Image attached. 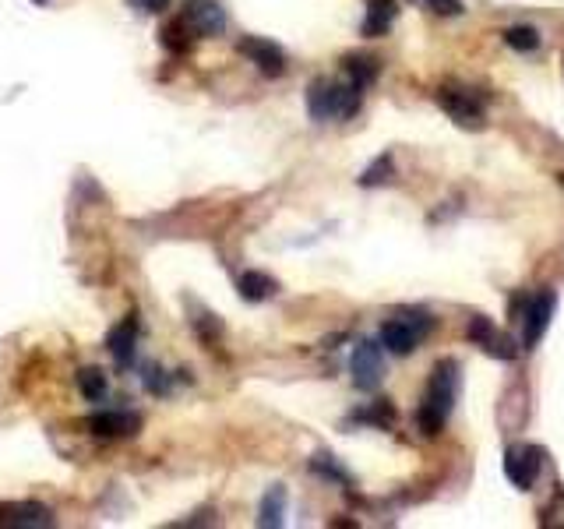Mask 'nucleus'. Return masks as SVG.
<instances>
[{"instance_id": "f257e3e1", "label": "nucleus", "mask_w": 564, "mask_h": 529, "mask_svg": "<svg viewBox=\"0 0 564 529\" xmlns=\"http://www.w3.org/2000/svg\"><path fill=\"white\" fill-rule=\"evenodd\" d=\"M455 399H459V364L455 360H441L434 367L431 381H427V395H423L420 410H416V427L427 438H434L445 427V420L452 417Z\"/></svg>"}, {"instance_id": "f03ea898", "label": "nucleus", "mask_w": 564, "mask_h": 529, "mask_svg": "<svg viewBox=\"0 0 564 529\" xmlns=\"http://www.w3.org/2000/svg\"><path fill=\"white\" fill-rule=\"evenodd\" d=\"M360 92L357 85H339L328 82V78H318L307 89V110H311L314 120H339V117H353L360 110Z\"/></svg>"}, {"instance_id": "7ed1b4c3", "label": "nucleus", "mask_w": 564, "mask_h": 529, "mask_svg": "<svg viewBox=\"0 0 564 529\" xmlns=\"http://www.w3.org/2000/svg\"><path fill=\"white\" fill-rule=\"evenodd\" d=\"M427 332H431V318L423 311L399 314V318L381 325V346H385L388 353H395V357H406V353H413L416 346H420V339L427 336Z\"/></svg>"}, {"instance_id": "20e7f679", "label": "nucleus", "mask_w": 564, "mask_h": 529, "mask_svg": "<svg viewBox=\"0 0 564 529\" xmlns=\"http://www.w3.org/2000/svg\"><path fill=\"white\" fill-rule=\"evenodd\" d=\"M554 311H557V297L550 290L536 293V297H526V307H522V314H519L522 346H526V350H536V346H540V339L547 336Z\"/></svg>"}, {"instance_id": "39448f33", "label": "nucleus", "mask_w": 564, "mask_h": 529, "mask_svg": "<svg viewBox=\"0 0 564 529\" xmlns=\"http://www.w3.org/2000/svg\"><path fill=\"white\" fill-rule=\"evenodd\" d=\"M349 371H353V385L360 392H374L385 378V357H381V346L374 339H360L353 360H349Z\"/></svg>"}, {"instance_id": "423d86ee", "label": "nucleus", "mask_w": 564, "mask_h": 529, "mask_svg": "<svg viewBox=\"0 0 564 529\" xmlns=\"http://www.w3.org/2000/svg\"><path fill=\"white\" fill-rule=\"evenodd\" d=\"M540 470H543V448H536V445H512L505 452V477L512 480L515 487H522V491H529V487L536 484Z\"/></svg>"}, {"instance_id": "0eeeda50", "label": "nucleus", "mask_w": 564, "mask_h": 529, "mask_svg": "<svg viewBox=\"0 0 564 529\" xmlns=\"http://www.w3.org/2000/svg\"><path fill=\"white\" fill-rule=\"evenodd\" d=\"M438 106L455 120L459 127H473V131H483V103L473 96V92L462 89H441L438 92Z\"/></svg>"}, {"instance_id": "6e6552de", "label": "nucleus", "mask_w": 564, "mask_h": 529, "mask_svg": "<svg viewBox=\"0 0 564 529\" xmlns=\"http://www.w3.org/2000/svg\"><path fill=\"white\" fill-rule=\"evenodd\" d=\"M184 25L194 36H219L226 29V11L219 8L216 0H187Z\"/></svg>"}, {"instance_id": "1a4fd4ad", "label": "nucleus", "mask_w": 564, "mask_h": 529, "mask_svg": "<svg viewBox=\"0 0 564 529\" xmlns=\"http://www.w3.org/2000/svg\"><path fill=\"white\" fill-rule=\"evenodd\" d=\"M240 53H244L265 78H279L282 71H286V53L275 43H268V39H258V36L240 39Z\"/></svg>"}, {"instance_id": "9d476101", "label": "nucleus", "mask_w": 564, "mask_h": 529, "mask_svg": "<svg viewBox=\"0 0 564 529\" xmlns=\"http://www.w3.org/2000/svg\"><path fill=\"white\" fill-rule=\"evenodd\" d=\"M89 431L99 438H134L141 431V417L127 410H103L89 417Z\"/></svg>"}, {"instance_id": "9b49d317", "label": "nucleus", "mask_w": 564, "mask_h": 529, "mask_svg": "<svg viewBox=\"0 0 564 529\" xmlns=\"http://www.w3.org/2000/svg\"><path fill=\"white\" fill-rule=\"evenodd\" d=\"M395 18H399V4H395V0H371V8H367V18H364V25H360V32H364L367 39H378L392 29Z\"/></svg>"}, {"instance_id": "f8f14e48", "label": "nucleus", "mask_w": 564, "mask_h": 529, "mask_svg": "<svg viewBox=\"0 0 564 529\" xmlns=\"http://www.w3.org/2000/svg\"><path fill=\"white\" fill-rule=\"evenodd\" d=\"M134 343H138V321H124L120 328L110 332V353L117 364H131L134 360Z\"/></svg>"}, {"instance_id": "ddd939ff", "label": "nucleus", "mask_w": 564, "mask_h": 529, "mask_svg": "<svg viewBox=\"0 0 564 529\" xmlns=\"http://www.w3.org/2000/svg\"><path fill=\"white\" fill-rule=\"evenodd\" d=\"M240 297L251 300V304H261V300H268L275 293V279L265 276V272H244L237 283Z\"/></svg>"}, {"instance_id": "4468645a", "label": "nucleus", "mask_w": 564, "mask_h": 529, "mask_svg": "<svg viewBox=\"0 0 564 529\" xmlns=\"http://www.w3.org/2000/svg\"><path fill=\"white\" fill-rule=\"evenodd\" d=\"M282 512H286V491L282 487H272V491L261 498V526H282Z\"/></svg>"}, {"instance_id": "2eb2a0df", "label": "nucleus", "mask_w": 564, "mask_h": 529, "mask_svg": "<svg viewBox=\"0 0 564 529\" xmlns=\"http://www.w3.org/2000/svg\"><path fill=\"white\" fill-rule=\"evenodd\" d=\"M346 71H349V82L357 85V89H367V85L378 78V60H371V57H346Z\"/></svg>"}, {"instance_id": "dca6fc26", "label": "nucleus", "mask_w": 564, "mask_h": 529, "mask_svg": "<svg viewBox=\"0 0 564 529\" xmlns=\"http://www.w3.org/2000/svg\"><path fill=\"white\" fill-rule=\"evenodd\" d=\"M353 420H357V424L392 427V424H395V406L388 403V399H378V403H374V406H367V410L353 413Z\"/></svg>"}, {"instance_id": "f3484780", "label": "nucleus", "mask_w": 564, "mask_h": 529, "mask_svg": "<svg viewBox=\"0 0 564 529\" xmlns=\"http://www.w3.org/2000/svg\"><path fill=\"white\" fill-rule=\"evenodd\" d=\"M78 388H82V395L89 403H96V399L106 395V374L99 367H85V371H78Z\"/></svg>"}, {"instance_id": "a211bd4d", "label": "nucleus", "mask_w": 564, "mask_h": 529, "mask_svg": "<svg viewBox=\"0 0 564 529\" xmlns=\"http://www.w3.org/2000/svg\"><path fill=\"white\" fill-rule=\"evenodd\" d=\"M505 43L519 53H533L536 46H540V32H536L533 25H512V29L505 32Z\"/></svg>"}, {"instance_id": "6ab92c4d", "label": "nucleus", "mask_w": 564, "mask_h": 529, "mask_svg": "<svg viewBox=\"0 0 564 529\" xmlns=\"http://www.w3.org/2000/svg\"><path fill=\"white\" fill-rule=\"evenodd\" d=\"M392 180V156H378L371 166L364 170V177H360V184L364 187H378V184H388Z\"/></svg>"}, {"instance_id": "aec40b11", "label": "nucleus", "mask_w": 564, "mask_h": 529, "mask_svg": "<svg viewBox=\"0 0 564 529\" xmlns=\"http://www.w3.org/2000/svg\"><path fill=\"white\" fill-rule=\"evenodd\" d=\"M311 470H314V473H321V477H328V480H339V484H349V473L342 470V466L332 459V455H314Z\"/></svg>"}, {"instance_id": "412c9836", "label": "nucleus", "mask_w": 564, "mask_h": 529, "mask_svg": "<svg viewBox=\"0 0 564 529\" xmlns=\"http://www.w3.org/2000/svg\"><path fill=\"white\" fill-rule=\"evenodd\" d=\"M494 332H498V328L490 325V318H483V314H476V318L469 321V328H466V339H469V343H476V346H483L490 336H494Z\"/></svg>"}, {"instance_id": "4be33fe9", "label": "nucleus", "mask_w": 564, "mask_h": 529, "mask_svg": "<svg viewBox=\"0 0 564 529\" xmlns=\"http://www.w3.org/2000/svg\"><path fill=\"white\" fill-rule=\"evenodd\" d=\"M483 350H487L490 357H501V360H512L515 357V346L508 343V336H501V332H494V336L483 343Z\"/></svg>"}, {"instance_id": "5701e85b", "label": "nucleus", "mask_w": 564, "mask_h": 529, "mask_svg": "<svg viewBox=\"0 0 564 529\" xmlns=\"http://www.w3.org/2000/svg\"><path fill=\"white\" fill-rule=\"evenodd\" d=\"M427 8H431L434 15H462V4H459V0H431Z\"/></svg>"}, {"instance_id": "b1692460", "label": "nucleus", "mask_w": 564, "mask_h": 529, "mask_svg": "<svg viewBox=\"0 0 564 529\" xmlns=\"http://www.w3.org/2000/svg\"><path fill=\"white\" fill-rule=\"evenodd\" d=\"M138 11H149V15H163L166 8H170V0H131Z\"/></svg>"}, {"instance_id": "393cba45", "label": "nucleus", "mask_w": 564, "mask_h": 529, "mask_svg": "<svg viewBox=\"0 0 564 529\" xmlns=\"http://www.w3.org/2000/svg\"><path fill=\"white\" fill-rule=\"evenodd\" d=\"M413 4H431V0H413Z\"/></svg>"}, {"instance_id": "a878e982", "label": "nucleus", "mask_w": 564, "mask_h": 529, "mask_svg": "<svg viewBox=\"0 0 564 529\" xmlns=\"http://www.w3.org/2000/svg\"><path fill=\"white\" fill-rule=\"evenodd\" d=\"M557 180H561V187H564V173H561V177H557Z\"/></svg>"}, {"instance_id": "bb28decb", "label": "nucleus", "mask_w": 564, "mask_h": 529, "mask_svg": "<svg viewBox=\"0 0 564 529\" xmlns=\"http://www.w3.org/2000/svg\"><path fill=\"white\" fill-rule=\"evenodd\" d=\"M36 4H43V0H36Z\"/></svg>"}]
</instances>
